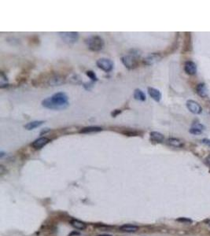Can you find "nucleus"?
I'll return each mask as SVG.
<instances>
[{"label":"nucleus","instance_id":"f257e3e1","mask_svg":"<svg viewBox=\"0 0 210 236\" xmlns=\"http://www.w3.org/2000/svg\"><path fill=\"white\" fill-rule=\"evenodd\" d=\"M69 105V98L64 92H57L42 101V106L50 110H64Z\"/></svg>","mask_w":210,"mask_h":236},{"label":"nucleus","instance_id":"f03ea898","mask_svg":"<svg viewBox=\"0 0 210 236\" xmlns=\"http://www.w3.org/2000/svg\"><path fill=\"white\" fill-rule=\"evenodd\" d=\"M141 54L138 50L131 51V54L123 56L121 57V62L125 65V67L129 69H134L139 66V58Z\"/></svg>","mask_w":210,"mask_h":236},{"label":"nucleus","instance_id":"7ed1b4c3","mask_svg":"<svg viewBox=\"0 0 210 236\" xmlns=\"http://www.w3.org/2000/svg\"><path fill=\"white\" fill-rule=\"evenodd\" d=\"M88 47L92 51H100L104 46V40L99 35H91L85 40Z\"/></svg>","mask_w":210,"mask_h":236},{"label":"nucleus","instance_id":"20e7f679","mask_svg":"<svg viewBox=\"0 0 210 236\" xmlns=\"http://www.w3.org/2000/svg\"><path fill=\"white\" fill-rule=\"evenodd\" d=\"M60 37L66 43H74L79 39V33L76 32H58Z\"/></svg>","mask_w":210,"mask_h":236},{"label":"nucleus","instance_id":"39448f33","mask_svg":"<svg viewBox=\"0 0 210 236\" xmlns=\"http://www.w3.org/2000/svg\"><path fill=\"white\" fill-rule=\"evenodd\" d=\"M97 66L105 73H109L113 68V62L107 58H100L97 61Z\"/></svg>","mask_w":210,"mask_h":236},{"label":"nucleus","instance_id":"423d86ee","mask_svg":"<svg viewBox=\"0 0 210 236\" xmlns=\"http://www.w3.org/2000/svg\"><path fill=\"white\" fill-rule=\"evenodd\" d=\"M186 107L190 112L195 113V114H199L202 111L201 106L197 103V101H194V100H188L186 101Z\"/></svg>","mask_w":210,"mask_h":236},{"label":"nucleus","instance_id":"0eeeda50","mask_svg":"<svg viewBox=\"0 0 210 236\" xmlns=\"http://www.w3.org/2000/svg\"><path fill=\"white\" fill-rule=\"evenodd\" d=\"M161 58V56L158 53H152L150 54L149 55L147 56L143 60V62L147 65H152L155 64L158 62H159Z\"/></svg>","mask_w":210,"mask_h":236},{"label":"nucleus","instance_id":"6e6552de","mask_svg":"<svg viewBox=\"0 0 210 236\" xmlns=\"http://www.w3.org/2000/svg\"><path fill=\"white\" fill-rule=\"evenodd\" d=\"M49 142H50V139L46 138V137H41V138L35 139V141L31 144V146H32L34 149H35V150H39V149H41L45 145H46Z\"/></svg>","mask_w":210,"mask_h":236},{"label":"nucleus","instance_id":"1a4fd4ad","mask_svg":"<svg viewBox=\"0 0 210 236\" xmlns=\"http://www.w3.org/2000/svg\"><path fill=\"white\" fill-rule=\"evenodd\" d=\"M65 79L63 76L60 75H52L50 76V77L48 78L47 80V84L49 86H56V85H60V84H63Z\"/></svg>","mask_w":210,"mask_h":236},{"label":"nucleus","instance_id":"9d476101","mask_svg":"<svg viewBox=\"0 0 210 236\" xmlns=\"http://www.w3.org/2000/svg\"><path fill=\"white\" fill-rule=\"evenodd\" d=\"M184 70L188 75H195L197 72V66L195 62L187 61L184 64Z\"/></svg>","mask_w":210,"mask_h":236},{"label":"nucleus","instance_id":"9b49d317","mask_svg":"<svg viewBox=\"0 0 210 236\" xmlns=\"http://www.w3.org/2000/svg\"><path fill=\"white\" fill-rule=\"evenodd\" d=\"M148 93L150 96L153 99L154 101H160L161 99V93L159 90L154 88V87H148Z\"/></svg>","mask_w":210,"mask_h":236},{"label":"nucleus","instance_id":"f8f14e48","mask_svg":"<svg viewBox=\"0 0 210 236\" xmlns=\"http://www.w3.org/2000/svg\"><path fill=\"white\" fill-rule=\"evenodd\" d=\"M196 91L198 94V95L202 98L206 97L208 95V90H207L206 84H202V83L197 84V87H196Z\"/></svg>","mask_w":210,"mask_h":236},{"label":"nucleus","instance_id":"ddd939ff","mask_svg":"<svg viewBox=\"0 0 210 236\" xmlns=\"http://www.w3.org/2000/svg\"><path fill=\"white\" fill-rule=\"evenodd\" d=\"M150 135L151 140L156 142V143H161L162 141H164V135L158 132H150Z\"/></svg>","mask_w":210,"mask_h":236},{"label":"nucleus","instance_id":"4468645a","mask_svg":"<svg viewBox=\"0 0 210 236\" xmlns=\"http://www.w3.org/2000/svg\"><path fill=\"white\" fill-rule=\"evenodd\" d=\"M71 225L72 227L78 230H84L86 228V224H84L82 221H79V220H72L70 222Z\"/></svg>","mask_w":210,"mask_h":236},{"label":"nucleus","instance_id":"2eb2a0df","mask_svg":"<svg viewBox=\"0 0 210 236\" xmlns=\"http://www.w3.org/2000/svg\"><path fill=\"white\" fill-rule=\"evenodd\" d=\"M120 230L125 232H135L138 231L139 227L135 226V225L125 224V225H122V226L120 227Z\"/></svg>","mask_w":210,"mask_h":236},{"label":"nucleus","instance_id":"dca6fc26","mask_svg":"<svg viewBox=\"0 0 210 236\" xmlns=\"http://www.w3.org/2000/svg\"><path fill=\"white\" fill-rule=\"evenodd\" d=\"M102 130L101 127H97V126H91V127H87V128H82L80 130V133H91V132H97Z\"/></svg>","mask_w":210,"mask_h":236},{"label":"nucleus","instance_id":"f3484780","mask_svg":"<svg viewBox=\"0 0 210 236\" xmlns=\"http://www.w3.org/2000/svg\"><path fill=\"white\" fill-rule=\"evenodd\" d=\"M134 98H135V99L141 101H146V99H147L144 92L140 90V89H136L135 90V91H134Z\"/></svg>","mask_w":210,"mask_h":236},{"label":"nucleus","instance_id":"a211bd4d","mask_svg":"<svg viewBox=\"0 0 210 236\" xmlns=\"http://www.w3.org/2000/svg\"><path fill=\"white\" fill-rule=\"evenodd\" d=\"M44 121H35L29 122L27 124H25L24 127V128H26L27 130H33L34 128H38L39 126L42 125Z\"/></svg>","mask_w":210,"mask_h":236},{"label":"nucleus","instance_id":"6ab92c4d","mask_svg":"<svg viewBox=\"0 0 210 236\" xmlns=\"http://www.w3.org/2000/svg\"><path fill=\"white\" fill-rule=\"evenodd\" d=\"M167 143L170 146H174V147H182L183 146V143L180 141V139H175V138H169L167 140Z\"/></svg>","mask_w":210,"mask_h":236},{"label":"nucleus","instance_id":"aec40b11","mask_svg":"<svg viewBox=\"0 0 210 236\" xmlns=\"http://www.w3.org/2000/svg\"><path fill=\"white\" fill-rule=\"evenodd\" d=\"M120 132L127 136H136V135H139V132L134 129H130V128H125L124 131H121Z\"/></svg>","mask_w":210,"mask_h":236},{"label":"nucleus","instance_id":"412c9836","mask_svg":"<svg viewBox=\"0 0 210 236\" xmlns=\"http://www.w3.org/2000/svg\"><path fill=\"white\" fill-rule=\"evenodd\" d=\"M86 74H87V76H88V77L90 78V79H91L92 81H97L98 80V77H97L96 74L94 73V72H93V71L91 70H88L86 72Z\"/></svg>","mask_w":210,"mask_h":236},{"label":"nucleus","instance_id":"4be33fe9","mask_svg":"<svg viewBox=\"0 0 210 236\" xmlns=\"http://www.w3.org/2000/svg\"><path fill=\"white\" fill-rule=\"evenodd\" d=\"M189 132H190L191 134H194V135H199V134H201V132H202V131L200 130V129H198V128H194V127H192V128H190V130H189Z\"/></svg>","mask_w":210,"mask_h":236},{"label":"nucleus","instance_id":"5701e85b","mask_svg":"<svg viewBox=\"0 0 210 236\" xmlns=\"http://www.w3.org/2000/svg\"><path fill=\"white\" fill-rule=\"evenodd\" d=\"M192 127H194V128H198V129H200V130H201V131H203L204 128H205V126H203L201 124H200V123H196V124H193Z\"/></svg>","mask_w":210,"mask_h":236},{"label":"nucleus","instance_id":"b1692460","mask_svg":"<svg viewBox=\"0 0 210 236\" xmlns=\"http://www.w3.org/2000/svg\"><path fill=\"white\" fill-rule=\"evenodd\" d=\"M120 112H121V110H113V112H111L112 117H115L116 115L119 114V113H120Z\"/></svg>","mask_w":210,"mask_h":236},{"label":"nucleus","instance_id":"393cba45","mask_svg":"<svg viewBox=\"0 0 210 236\" xmlns=\"http://www.w3.org/2000/svg\"><path fill=\"white\" fill-rule=\"evenodd\" d=\"M202 143L206 144V145H207V146H210V139H202Z\"/></svg>","mask_w":210,"mask_h":236},{"label":"nucleus","instance_id":"a878e982","mask_svg":"<svg viewBox=\"0 0 210 236\" xmlns=\"http://www.w3.org/2000/svg\"><path fill=\"white\" fill-rule=\"evenodd\" d=\"M178 221H182V222H191L190 220H188V219H185V218H180L178 219Z\"/></svg>","mask_w":210,"mask_h":236},{"label":"nucleus","instance_id":"bb28decb","mask_svg":"<svg viewBox=\"0 0 210 236\" xmlns=\"http://www.w3.org/2000/svg\"><path fill=\"white\" fill-rule=\"evenodd\" d=\"M72 235H80V233H78V232H73L69 235V236H72Z\"/></svg>","mask_w":210,"mask_h":236},{"label":"nucleus","instance_id":"cd10ccee","mask_svg":"<svg viewBox=\"0 0 210 236\" xmlns=\"http://www.w3.org/2000/svg\"><path fill=\"white\" fill-rule=\"evenodd\" d=\"M206 161H207V163H208L209 165H210V155L207 157V158H206Z\"/></svg>","mask_w":210,"mask_h":236},{"label":"nucleus","instance_id":"c85d7f7f","mask_svg":"<svg viewBox=\"0 0 210 236\" xmlns=\"http://www.w3.org/2000/svg\"><path fill=\"white\" fill-rule=\"evenodd\" d=\"M98 236H112V235H98Z\"/></svg>","mask_w":210,"mask_h":236}]
</instances>
